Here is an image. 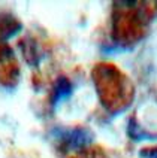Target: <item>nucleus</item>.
<instances>
[{
	"label": "nucleus",
	"mask_w": 157,
	"mask_h": 158,
	"mask_svg": "<svg viewBox=\"0 0 157 158\" xmlns=\"http://www.w3.org/2000/svg\"><path fill=\"white\" fill-rule=\"evenodd\" d=\"M51 137L57 151L61 154L79 152L88 148L93 140L94 134L85 127H55L51 130Z\"/></svg>",
	"instance_id": "nucleus-3"
},
{
	"label": "nucleus",
	"mask_w": 157,
	"mask_h": 158,
	"mask_svg": "<svg viewBox=\"0 0 157 158\" xmlns=\"http://www.w3.org/2000/svg\"><path fill=\"white\" fill-rule=\"evenodd\" d=\"M91 75L99 100L109 114H121L132 105L135 88L126 73L118 70L112 64L99 63Z\"/></svg>",
	"instance_id": "nucleus-1"
},
{
	"label": "nucleus",
	"mask_w": 157,
	"mask_h": 158,
	"mask_svg": "<svg viewBox=\"0 0 157 158\" xmlns=\"http://www.w3.org/2000/svg\"><path fill=\"white\" fill-rule=\"evenodd\" d=\"M141 158H156V148L154 146H147L139 151Z\"/></svg>",
	"instance_id": "nucleus-10"
},
{
	"label": "nucleus",
	"mask_w": 157,
	"mask_h": 158,
	"mask_svg": "<svg viewBox=\"0 0 157 158\" xmlns=\"http://www.w3.org/2000/svg\"><path fill=\"white\" fill-rule=\"evenodd\" d=\"M20 67L17 57L8 45L0 46V84L5 87L14 88L18 84Z\"/></svg>",
	"instance_id": "nucleus-4"
},
{
	"label": "nucleus",
	"mask_w": 157,
	"mask_h": 158,
	"mask_svg": "<svg viewBox=\"0 0 157 158\" xmlns=\"http://www.w3.org/2000/svg\"><path fill=\"white\" fill-rule=\"evenodd\" d=\"M21 23L12 14L2 12L0 14V39L8 40L21 31Z\"/></svg>",
	"instance_id": "nucleus-6"
},
{
	"label": "nucleus",
	"mask_w": 157,
	"mask_h": 158,
	"mask_svg": "<svg viewBox=\"0 0 157 158\" xmlns=\"http://www.w3.org/2000/svg\"><path fill=\"white\" fill-rule=\"evenodd\" d=\"M73 158H106L105 152L100 148H85V149L79 151Z\"/></svg>",
	"instance_id": "nucleus-9"
},
{
	"label": "nucleus",
	"mask_w": 157,
	"mask_h": 158,
	"mask_svg": "<svg viewBox=\"0 0 157 158\" xmlns=\"http://www.w3.org/2000/svg\"><path fill=\"white\" fill-rule=\"evenodd\" d=\"M73 93V84L70 82V79L64 75H61L59 78H55L54 84L51 88V97H50V103L51 107H57L63 100H68Z\"/></svg>",
	"instance_id": "nucleus-5"
},
{
	"label": "nucleus",
	"mask_w": 157,
	"mask_h": 158,
	"mask_svg": "<svg viewBox=\"0 0 157 158\" xmlns=\"http://www.w3.org/2000/svg\"><path fill=\"white\" fill-rule=\"evenodd\" d=\"M144 2H115L112 15L114 40L121 48L138 44L145 36L148 18L142 14Z\"/></svg>",
	"instance_id": "nucleus-2"
},
{
	"label": "nucleus",
	"mask_w": 157,
	"mask_h": 158,
	"mask_svg": "<svg viewBox=\"0 0 157 158\" xmlns=\"http://www.w3.org/2000/svg\"><path fill=\"white\" fill-rule=\"evenodd\" d=\"M20 48L23 51V55L27 60L28 64H39L41 58H42V52H41V48L36 40H33L32 37H26L24 40L20 42Z\"/></svg>",
	"instance_id": "nucleus-7"
},
{
	"label": "nucleus",
	"mask_w": 157,
	"mask_h": 158,
	"mask_svg": "<svg viewBox=\"0 0 157 158\" xmlns=\"http://www.w3.org/2000/svg\"><path fill=\"white\" fill-rule=\"evenodd\" d=\"M126 131H127V136L133 139L135 142H141V140H154L156 136L148 133L147 130H144L141 127V124L138 123V119L135 116H130L129 121H127V127H126Z\"/></svg>",
	"instance_id": "nucleus-8"
}]
</instances>
